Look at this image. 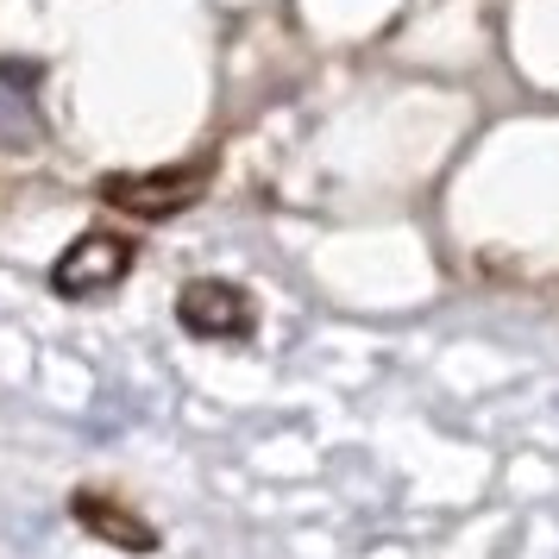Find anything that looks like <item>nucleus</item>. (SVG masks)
I'll use <instances>...</instances> for the list:
<instances>
[{
	"mask_svg": "<svg viewBox=\"0 0 559 559\" xmlns=\"http://www.w3.org/2000/svg\"><path fill=\"white\" fill-rule=\"evenodd\" d=\"M177 321H182V333H195V340H252L258 308L239 283L195 277V283L177 289Z\"/></svg>",
	"mask_w": 559,
	"mask_h": 559,
	"instance_id": "7ed1b4c3",
	"label": "nucleus"
},
{
	"mask_svg": "<svg viewBox=\"0 0 559 559\" xmlns=\"http://www.w3.org/2000/svg\"><path fill=\"white\" fill-rule=\"evenodd\" d=\"M70 515H76L82 534H95V540L120 547V554H157V528L139 509L120 503V497H107V490H88L82 484L76 497H70Z\"/></svg>",
	"mask_w": 559,
	"mask_h": 559,
	"instance_id": "20e7f679",
	"label": "nucleus"
},
{
	"mask_svg": "<svg viewBox=\"0 0 559 559\" xmlns=\"http://www.w3.org/2000/svg\"><path fill=\"white\" fill-rule=\"evenodd\" d=\"M214 170H221L214 152L177 157V164H152V170H107V177L95 182V195H102L107 214H127V221L164 227V221L189 214V207L214 189Z\"/></svg>",
	"mask_w": 559,
	"mask_h": 559,
	"instance_id": "f257e3e1",
	"label": "nucleus"
},
{
	"mask_svg": "<svg viewBox=\"0 0 559 559\" xmlns=\"http://www.w3.org/2000/svg\"><path fill=\"white\" fill-rule=\"evenodd\" d=\"M132 264H139V246H132L127 233H107V227H88L82 239H70L51 264V289L63 302H88V296H107V289H120L132 277Z\"/></svg>",
	"mask_w": 559,
	"mask_h": 559,
	"instance_id": "f03ea898",
	"label": "nucleus"
}]
</instances>
